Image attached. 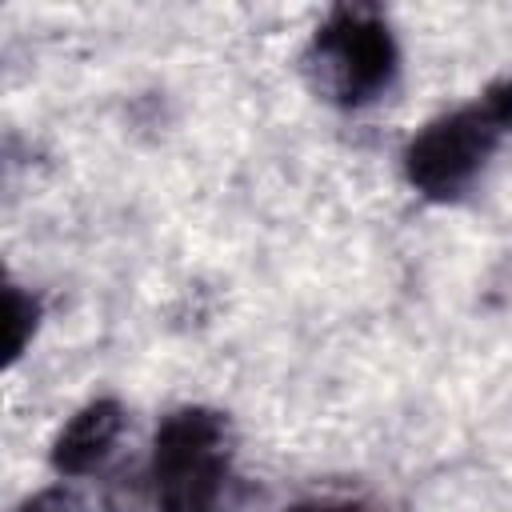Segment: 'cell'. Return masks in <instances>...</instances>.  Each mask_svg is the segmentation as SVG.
Instances as JSON below:
<instances>
[{
  "label": "cell",
  "instance_id": "cell-1",
  "mask_svg": "<svg viewBox=\"0 0 512 512\" xmlns=\"http://www.w3.org/2000/svg\"><path fill=\"white\" fill-rule=\"evenodd\" d=\"M512 128V84H496L480 96V104L460 108L436 124H428L404 152L408 180L428 196L460 192L472 172L488 160L500 132Z\"/></svg>",
  "mask_w": 512,
  "mask_h": 512
},
{
  "label": "cell",
  "instance_id": "cell-5",
  "mask_svg": "<svg viewBox=\"0 0 512 512\" xmlns=\"http://www.w3.org/2000/svg\"><path fill=\"white\" fill-rule=\"evenodd\" d=\"M32 328H36V304L24 292L8 288V360H16L24 352Z\"/></svg>",
  "mask_w": 512,
  "mask_h": 512
},
{
  "label": "cell",
  "instance_id": "cell-7",
  "mask_svg": "<svg viewBox=\"0 0 512 512\" xmlns=\"http://www.w3.org/2000/svg\"><path fill=\"white\" fill-rule=\"evenodd\" d=\"M288 512H364L360 504H332V500H320V504H296Z\"/></svg>",
  "mask_w": 512,
  "mask_h": 512
},
{
  "label": "cell",
  "instance_id": "cell-3",
  "mask_svg": "<svg viewBox=\"0 0 512 512\" xmlns=\"http://www.w3.org/2000/svg\"><path fill=\"white\" fill-rule=\"evenodd\" d=\"M320 60L328 64L332 84L340 88V96L360 100L368 92H376L396 64V48L392 36L380 20L356 16V12H340L316 40Z\"/></svg>",
  "mask_w": 512,
  "mask_h": 512
},
{
  "label": "cell",
  "instance_id": "cell-2",
  "mask_svg": "<svg viewBox=\"0 0 512 512\" xmlns=\"http://www.w3.org/2000/svg\"><path fill=\"white\" fill-rule=\"evenodd\" d=\"M224 460V420L216 412H172L160 424L152 452L160 512H212L224 484Z\"/></svg>",
  "mask_w": 512,
  "mask_h": 512
},
{
  "label": "cell",
  "instance_id": "cell-6",
  "mask_svg": "<svg viewBox=\"0 0 512 512\" xmlns=\"http://www.w3.org/2000/svg\"><path fill=\"white\" fill-rule=\"evenodd\" d=\"M20 512H76V500H72V492H64V488H48V492H40L36 500H28Z\"/></svg>",
  "mask_w": 512,
  "mask_h": 512
},
{
  "label": "cell",
  "instance_id": "cell-4",
  "mask_svg": "<svg viewBox=\"0 0 512 512\" xmlns=\"http://www.w3.org/2000/svg\"><path fill=\"white\" fill-rule=\"evenodd\" d=\"M116 432H120V408H116L112 400H92V404L80 408V412L64 424V432L56 436V444H52V464H56V472H64V476L88 472L92 464L104 460V452L112 448Z\"/></svg>",
  "mask_w": 512,
  "mask_h": 512
}]
</instances>
